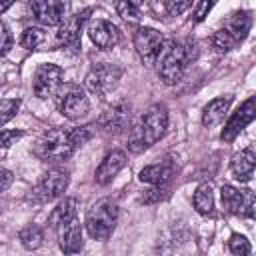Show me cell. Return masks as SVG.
I'll list each match as a JSON object with an SVG mask.
<instances>
[{
  "label": "cell",
  "instance_id": "1",
  "mask_svg": "<svg viewBox=\"0 0 256 256\" xmlns=\"http://www.w3.org/2000/svg\"><path fill=\"white\" fill-rule=\"evenodd\" d=\"M94 132V126H82V128H72V130H64V128H52L48 132H44L36 144H34V156L40 158L42 162H50V164H60L64 160H68L76 146L84 144Z\"/></svg>",
  "mask_w": 256,
  "mask_h": 256
},
{
  "label": "cell",
  "instance_id": "2",
  "mask_svg": "<svg viewBox=\"0 0 256 256\" xmlns=\"http://www.w3.org/2000/svg\"><path fill=\"white\" fill-rule=\"evenodd\" d=\"M168 128V110L164 104H152L144 114L140 124H136L130 132V150L142 152L154 146Z\"/></svg>",
  "mask_w": 256,
  "mask_h": 256
},
{
  "label": "cell",
  "instance_id": "3",
  "mask_svg": "<svg viewBox=\"0 0 256 256\" xmlns=\"http://www.w3.org/2000/svg\"><path fill=\"white\" fill-rule=\"evenodd\" d=\"M190 60H192L190 44L168 40L164 42V48L156 58V72L164 84H176L184 76Z\"/></svg>",
  "mask_w": 256,
  "mask_h": 256
},
{
  "label": "cell",
  "instance_id": "4",
  "mask_svg": "<svg viewBox=\"0 0 256 256\" xmlns=\"http://www.w3.org/2000/svg\"><path fill=\"white\" fill-rule=\"evenodd\" d=\"M250 24H252V18H250V12L246 10H238V12H232L230 18L222 24V28H218L210 42H212V48L218 52V54H224V52H230L234 50L250 32Z\"/></svg>",
  "mask_w": 256,
  "mask_h": 256
},
{
  "label": "cell",
  "instance_id": "5",
  "mask_svg": "<svg viewBox=\"0 0 256 256\" xmlns=\"http://www.w3.org/2000/svg\"><path fill=\"white\" fill-rule=\"evenodd\" d=\"M118 222V204L112 198H102L86 212L84 226L94 240H108Z\"/></svg>",
  "mask_w": 256,
  "mask_h": 256
},
{
  "label": "cell",
  "instance_id": "6",
  "mask_svg": "<svg viewBox=\"0 0 256 256\" xmlns=\"http://www.w3.org/2000/svg\"><path fill=\"white\" fill-rule=\"evenodd\" d=\"M220 200H222V208L232 216L252 218L256 214V196L248 188H236L224 184L220 188Z\"/></svg>",
  "mask_w": 256,
  "mask_h": 256
},
{
  "label": "cell",
  "instance_id": "7",
  "mask_svg": "<svg viewBox=\"0 0 256 256\" xmlns=\"http://www.w3.org/2000/svg\"><path fill=\"white\" fill-rule=\"evenodd\" d=\"M70 182V174L62 168H52L46 174H42V178L38 180V184L32 190V200L34 202H52L54 198H58Z\"/></svg>",
  "mask_w": 256,
  "mask_h": 256
},
{
  "label": "cell",
  "instance_id": "8",
  "mask_svg": "<svg viewBox=\"0 0 256 256\" xmlns=\"http://www.w3.org/2000/svg\"><path fill=\"white\" fill-rule=\"evenodd\" d=\"M120 78H122V68L120 66H116V64H98L86 74L84 84H86L88 92H92L96 96H104V94H108L110 90L116 88Z\"/></svg>",
  "mask_w": 256,
  "mask_h": 256
},
{
  "label": "cell",
  "instance_id": "9",
  "mask_svg": "<svg viewBox=\"0 0 256 256\" xmlns=\"http://www.w3.org/2000/svg\"><path fill=\"white\" fill-rule=\"evenodd\" d=\"M132 40H134L136 54H138L146 64L156 62L158 54H160L162 48H164V38H162V34H160L156 28L138 26V28L134 30V34H132Z\"/></svg>",
  "mask_w": 256,
  "mask_h": 256
},
{
  "label": "cell",
  "instance_id": "10",
  "mask_svg": "<svg viewBox=\"0 0 256 256\" xmlns=\"http://www.w3.org/2000/svg\"><path fill=\"white\" fill-rule=\"evenodd\" d=\"M90 8H84L72 16H68L60 26H58V32H56V44L58 46H64V48H70V50H78L80 48V38H82V28L84 24L88 22V16H90Z\"/></svg>",
  "mask_w": 256,
  "mask_h": 256
},
{
  "label": "cell",
  "instance_id": "11",
  "mask_svg": "<svg viewBox=\"0 0 256 256\" xmlns=\"http://www.w3.org/2000/svg\"><path fill=\"white\" fill-rule=\"evenodd\" d=\"M62 78H64V70L60 66H56V64H40L36 74H34L32 90L42 100L52 98L62 88Z\"/></svg>",
  "mask_w": 256,
  "mask_h": 256
},
{
  "label": "cell",
  "instance_id": "12",
  "mask_svg": "<svg viewBox=\"0 0 256 256\" xmlns=\"http://www.w3.org/2000/svg\"><path fill=\"white\" fill-rule=\"evenodd\" d=\"M254 118H256V96L248 98L246 102H242L236 108V112H232V116L228 118V122L222 128V134H220L222 142H232Z\"/></svg>",
  "mask_w": 256,
  "mask_h": 256
},
{
  "label": "cell",
  "instance_id": "13",
  "mask_svg": "<svg viewBox=\"0 0 256 256\" xmlns=\"http://www.w3.org/2000/svg\"><path fill=\"white\" fill-rule=\"evenodd\" d=\"M88 38L92 40V44L100 50H112L118 46L120 42V30L116 24L104 20V18H94L88 22L86 26Z\"/></svg>",
  "mask_w": 256,
  "mask_h": 256
},
{
  "label": "cell",
  "instance_id": "14",
  "mask_svg": "<svg viewBox=\"0 0 256 256\" xmlns=\"http://www.w3.org/2000/svg\"><path fill=\"white\" fill-rule=\"evenodd\" d=\"M90 110V100L84 92V88L72 84L68 86V90L64 92L62 100H60V112L62 116H66L68 120H80L88 114Z\"/></svg>",
  "mask_w": 256,
  "mask_h": 256
},
{
  "label": "cell",
  "instance_id": "15",
  "mask_svg": "<svg viewBox=\"0 0 256 256\" xmlns=\"http://www.w3.org/2000/svg\"><path fill=\"white\" fill-rule=\"evenodd\" d=\"M98 126L106 134H122L130 126V106L126 102H116L104 110Z\"/></svg>",
  "mask_w": 256,
  "mask_h": 256
},
{
  "label": "cell",
  "instance_id": "16",
  "mask_svg": "<svg viewBox=\"0 0 256 256\" xmlns=\"http://www.w3.org/2000/svg\"><path fill=\"white\" fill-rule=\"evenodd\" d=\"M30 10L34 14V18L42 24V26H56L62 24L68 16V4L66 2H58V0H38L30 4Z\"/></svg>",
  "mask_w": 256,
  "mask_h": 256
},
{
  "label": "cell",
  "instance_id": "17",
  "mask_svg": "<svg viewBox=\"0 0 256 256\" xmlns=\"http://www.w3.org/2000/svg\"><path fill=\"white\" fill-rule=\"evenodd\" d=\"M56 236H58V246L64 254H78L82 250V226L78 216L60 224L56 228Z\"/></svg>",
  "mask_w": 256,
  "mask_h": 256
},
{
  "label": "cell",
  "instance_id": "18",
  "mask_svg": "<svg viewBox=\"0 0 256 256\" xmlns=\"http://www.w3.org/2000/svg\"><path fill=\"white\" fill-rule=\"evenodd\" d=\"M126 166V154L122 152V150H112V152H108L106 156H104V160L100 162V166L96 168V174H94V178H96V182L98 184H110L112 180H114V176L122 170Z\"/></svg>",
  "mask_w": 256,
  "mask_h": 256
},
{
  "label": "cell",
  "instance_id": "19",
  "mask_svg": "<svg viewBox=\"0 0 256 256\" xmlns=\"http://www.w3.org/2000/svg\"><path fill=\"white\" fill-rule=\"evenodd\" d=\"M172 176H174V164L170 160H164V162L150 164V166L142 168L138 178L152 186H170Z\"/></svg>",
  "mask_w": 256,
  "mask_h": 256
},
{
  "label": "cell",
  "instance_id": "20",
  "mask_svg": "<svg viewBox=\"0 0 256 256\" xmlns=\"http://www.w3.org/2000/svg\"><path fill=\"white\" fill-rule=\"evenodd\" d=\"M256 170V150L252 148H244L240 152H236L230 160V172L234 174L236 180L246 182L250 180L252 172Z\"/></svg>",
  "mask_w": 256,
  "mask_h": 256
},
{
  "label": "cell",
  "instance_id": "21",
  "mask_svg": "<svg viewBox=\"0 0 256 256\" xmlns=\"http://www.w3.org/2000/svg\"><path fill=\"white\" fill-rule=\"evenodd\" d=\"M230 104H232V96H230V94L218 96V98L210 100V102L204 106V110H202V124H204L206 128L218 126V124L224 120V116H226Z\"/></svg>",
  "mask_w": 256,
  "mask_h": 256
},
{
  "label": "cell",
  "instance_id": "22",
  "mask_svg": "<svg viewBox=\"0 0 256 256\" xmlns=\"http://www.w3.org/2000/svg\"><path fill=\"white\" fill-rule=\"evenodd\" d=\"M76 210H78V202H76V198H64V200L52 210V214L48 216V224L56 230L60 224H64V222L76 218Z\"/></svg>",
  "mask_w": 256,
  "mask_h": 256
},
{
  "label": "cell",
  "instance_id": "23",
  "mask_svg": "<svg viewBox=\"0 0 256 256\" xmlns=\"http://www.w3.org/2000/svg\"><path fill=\"white\" fill-rule=\"evenodd\" d=\"M192 202H194V208H196L198 214H202V216L212 214L214 212V192H212V186L208 182L200 184L196 188V192H194V200Z\"/></svg>",
  "mask_w": 256,
  "mask_h": 256
},
{
  "label": "cell",
  "instance_id": "24",
  "mask_svg": "<svg viewBox=\"0 0 256 256\" xmlns=\"http://www.w3.org/2000/svg\"><path fill=\"white\" fill-rule=\"evenodd\" d=\"M18 240H20V244H22L26 250H36V248H40L42 242H44V232H42L40 226H36V224H28L26 228L20 230Z\"/></svg>",
  "mask_w": 256,
  "mask_h": 256
},
{
  "label": "cell",
  "instance_id": "25",
  "mask_svg": "<svg viewBox=\"0 0 256 256\" xmlns=\"http://www.w3.org/2000/svg\"><path fill=\"white\" fill-rule=\"evenodd\" d=\"M44 40H46L44 30H42V28H36V26H28V28L20 34V46L26 48V50H34V48H38Z\"/></svg>",
  "mask_w": 256,
  "mask_h": 256
},
{
  "label": "cell",
  "instance_id": "26",
  "mask_svg": "<svg viewBox=\"0 0 256 256\" xmlns=\"http://www.w3.org/2000/svg\"><path fill=\"white\" fill-rule=\"evenodd\" d=\"M154 10H164L168 16H178V14H182L184 10H188V8H192V2H188V0H170V2H162V4H150Z\"/></svg>",
  "mask_w": 256,
  "mask_h": 256
},
{
  "label": "cell",
  "instance_id": "27",
  "mask_svg": "<svg viewBox=\"0 0 256 256\" xmlns=\"http://www.w3.org/2000/svg\"><path fill=\"white\" fill-rule=\"evenodd\" d=\"M228 250L234 256H248L250 254V242L242 234H232L228 240Z\"/></svg>",
  "mask_w": 256,
  "mask_h": 256
},
{
  "label": "cell",
  "instance_id": "28",
  "mask_svg": "<svg viewBox=\"0 0 256 256\" xmlns=\"http://www.w3.org/2000/svg\"><path fill=\"white\" fill-rule=\"evenodd\" d=\"M116 10L118 14L124 18V20H130V22H138L142 12H140V6L134 4V2H118L116 4Z\"/></svg>",
  "mask_w": 256,
  "mask_h": 256
},
{
  "label": "cell",
  "instance_id": "29",
  "mask_svg": "<svg viewBox=\"0 0 256 256\" xmlns=\"http://www.w3.org/2000/svg\"><path fill=\"white\" fill-rule=\"evenodd\" d=\"M18 108H20V100L18 98H6V100H2V124H6L10 118H14L16 116V112H18Z\"/></svg>",
  "mask_w": 256,
  "mask_h": 256
},
{
  "label": "cell",
  "instance_id": "30",
  "mask_svg": "<svg viewBox=\"0 0 256 256\" xmlns=\"http://www.w3.org/2000/svg\"><path fill=\"white\" fill-rule=\"evenodd\" d=\"M168 194H170V186H154L152 190L146 192V196H142V202H146V204L158 202V200H164Z\"/></svg>",
  "mask_w": 256,
  "mask_h": 256
},
{
  "label": "cell",
  "instance_id": "31",
  "mask_svg": "<svg viewBox=\"0 0 256 256\" xmlns=\"http://www.w3.org/2000/svg\"><path fill=\"white\" fill-rule=\"evenodd\" d=\"M214 4L212 2H198V4H194L192 8H194V14H192V22H202L204 18H206V14L210 12V8H212Z\"/></svg>",
  "mask_w": 256,
  "mask_h": 256
},
{
  "label": "cell",
  "instance_id": "32",
  "mask_svg": "<svg viewBox=\"0 0 256 256\" xmlns=\"http://www.w3.org/2000/svg\"><path fill=\"white\" fill-rule=\"evenodd\" d=\"M0 36H2V56L4 54H8V50H10V46H12V34H10V30H8V26L2 22L0 24Z\"/></svg>",
  "mask_w": 256,
  "mask_h": 256
},
{
  "label": "cell",
  "instance_id": "33",
  "mask_svg": "<svg viewBox=\"0 0 256 256\" xmlns=\"http://www.w3.org/2000/svg\"><path fill=\"white\" fill-rule=\"evenodd\" d=\"M18 138H22V132L20 130H2V148L12 146Z\"/></svg>",
  "mask_w": 256,
  "mask_h": 256
},
{
  "label": "cell",
  "instance_id": "34",
  "mask_svg": "<svg viewBox=\"0 0 256 256\" xmlns=\"http://www.w3.org/2000/svg\"><path fill=\"white\" fill-rule=\"evenodd\" d=\"M10 182H12V172L4 168V170H2V192H6V190H8Z\"/></svg>",
  "mask_w": 256,
  "mask_h": 256
}]
</instances>
